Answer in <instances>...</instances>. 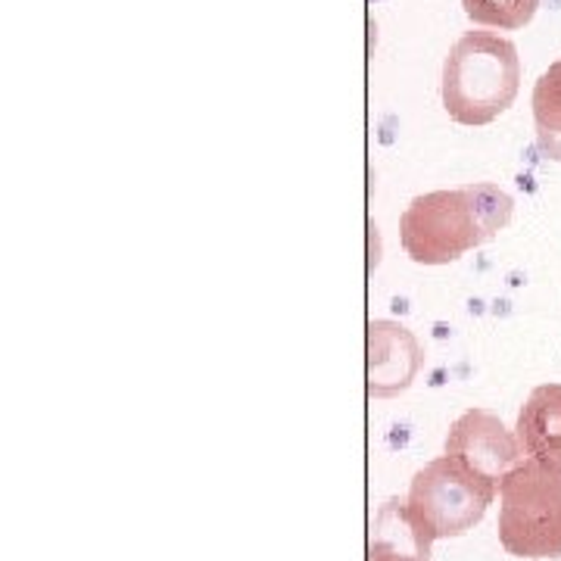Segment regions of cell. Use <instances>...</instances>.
Returning a JSON list of instances; mask_svg holds the SVG:
<instances>
[{"mask_svg":"<svg viewBox=\"0 0 561 561\" xmlns=\"http://www.w3.org/2000/svg\"><path fill=\"white\" fill-rule=\"evenodd\" d=\"M515 201L500 184H468L456 191H431L405 206L400 243L419 265H449L496 238L512 221Z\"/></svg>","mask_w":561,"mask_h":561,"instance_id":"1","label":"cell"},{"mask_svg":"<svg viewBox=\"0 0 561 561\" xmlns=\"http://www.w3.org/2000/svg\"><path fill=\"white\" fill-rule=\"evenodd\" d=\"M522 88L518 47L493 32L461 35L443 62V106L449 119L478 128L496 122Z\"/></svg>","mask_w":561,"mask_h":561,"instance_id":"2","label":"cell"},{"mask_svg":"<svg viewBox=\"0 0 561 561\" xmlns=\"http://www.w3.org/2000/svg\"><path fill=\"white\" fill-rule=\"evenodd\" d=\"M500 542L515 559H561V468L524 456L500 486Z\"/></svg>","mask_w":561,"mask_h":561,"instance_id":"3","label":"cell"},{"mask_svg":"<svg viewBox=\"0 0 561 561\" xmlns=\"http://www.w3.org/2000/svg\"><path fill=\"white\" fill-rule=\"evenodd\" d=\"M496 496H500L496 486L474 478L453 456H440L427 461L412 478L409 496L402 500V505L419 540L431 549L437 540L465 537L474 524H481Z\"/></svg>","mask_w":561,"mask_h":561,"instance_id":"4","label":"cell"},{"mask_svg":"<svg viewBox=\"0 0 561 561\" xmlns=\"http://www.w3.org/2000/svg\"><path fill=\"white\" fill-rule=\"evenodd\" d=\"M446 456L461 461L474 478L500 490L505 474L524 459L518 434H512L500 415L486 409H468L453 421L446 434Z\"/></svg>","mask_w":561,"mask_h":561,"instance_id":"5","label":"cell"},{"mask_svg":"<svg viewBox=\"0 0 561 561\" xmlns=\"http://www.w3.org/2000/svg\"><path fill=\"white\" fill-rule=\"evenodd\" d=\"M421 368L419 341L397 321L368 324V393L397 397Z\"/></svg>","mask_w":561,"mask_h":561,"instance_id":"6","label":"cell"},{"mask_svg":"<svg viewBox=\"0 0 561 561\" xmlns=\"http://www.w3.org/2000/svg\"><path fill=\"white\" fill-rule=\"evenodd\" d=\"M515 434L527 459L561 468V383H540L530 390L518 412Z\"/></svg>","mask_w":561,"mask_h":561,"instance_id":"7","label":"cell"},{"mask_svg":"<svg viewBox=\"0 0 561 561\" xmlns=\"http://www.w3.org/2000/svg\"><path fill=\"white\" fill-rule=\"evenodd\" d=\"M368 561H431V549L419 540L402 502H383L371 524Z\"/></svg>","mask_w":561,"mask_h":561,"instance_id":"8","label":"cell"},{"mask_svg":"<svg viewBox=\"0 0 561 561\" xmlns=\"http://www.w3.org/2000/svg\"><path fill=\"white\" fill-rule=\"evenodd\" d=\"M534 131L549 160L561 162V57L534 84Z\"/></svg>","mask_w":561,"mask_h":561,"instance_id":"9","label":"cell"},{"mask_svg":"<svg viewBox=\"0 0 561 561\" xmlns=\"http://www.w3.org/2000/svg\"><path fill=\"white\" fill-rule=\"evenodd\" d=\"M461 7H465V16L474 25L518 32L537 16L540 0H461Z\"/></svg>","mask_w":561,"mask_h":561,"instance_id":"10","label":"cell"}]
</instances>
